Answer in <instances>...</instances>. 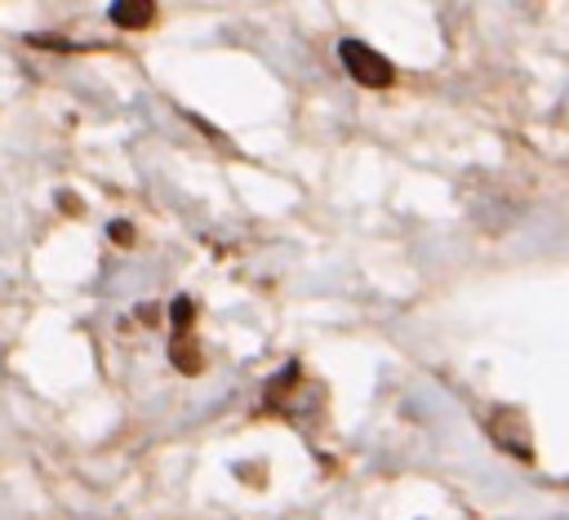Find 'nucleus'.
Returning a JSON list of instances; mask_svg holds the SVG:
<instances>
[{"instance_id":"nucleus-1","label":"nucleus","mask_w":569,"mask_h":520,"mask_svg":"<svg viewBox=\"0 0 569 520\" xmlns=\"http://www.w3.org/2000/svg\"><path fill=\"white\" fill-rule=\"evenodd\" d=\"M338 58H342L347 76H351L356 84H365V89H391V80H396L391 62H387L378 49H369L365 40H342V44H338Z\"/></svg>"},{"instance_id":"nucleus-3","label":"nucleus","mask_w":569,"mask_h":520,"mask_svg":"<svg viewBox=\"0 0 569 520\" xmlns=\"http://www.w3.org/2000/svg\"><path fill=\"white\" fill-rule=\"evenodd\" d=\"M173 364L182 373H196L200 369V351H196V338H191V324H173V347H169Z\"/></svg>"},{"instance_id":"nucleus-2","label":"nucleus","mask_w":569,"mask_h":520,"mask_svg":"<svg viewBox=\"0 0 569 520\" xmlns=\"http://www.w3.org/2000/svg\"><path fill=\"white\" fill-rule=\"evenodd\" d=\"M151 18H156V0H111V22L124 31L151 27Z\"/></svg>"},{"instance_id":"nucleus-4","label":"nucleus","mask_w":569,"mask_h":520,"mask_svg":"<svg viewBox=\"0 0 569 520\" xmlns=\"http://www.w3.org/2000/svg\"><path fill=\"white\" fill-rule=\"evenodd\" d=\"M111 240L116 244H133V227L129 222H111Z\"/></svg>"}]
</instances>
